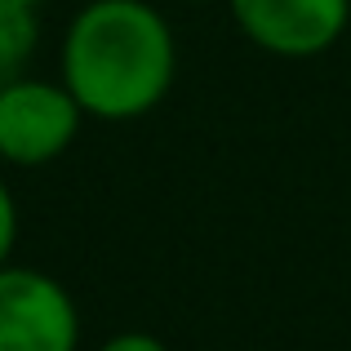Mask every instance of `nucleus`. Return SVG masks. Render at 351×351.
Segmentation results:
<instances>
[{
	"mask_svg": "<svg viewBox=\"0 0 351 351\" xmlns=\"http://www.w3.org/2000/svg\"><path fill=\"white\" fill-rule=\"evenodd\" d=\"M58 80L89 120H143L178 80V36L156 0H85L62 27Z\"/></svg>",
	"mask_w": 351,
	"mask_h": 351,
	"instance_id": "nucleus-1",
	"label": "nucleus"
},
{
	"mask_svg": "<svg viewBox=\"0 0 351 351\" xmlns=\"http://www.w3.org/2000/svg\"><path fill=\"white\" fill-rule=\"evenodd\" d=\"M85 112L58 76H18L0 89V160L14 169H40L71 152Z\"/></svg>",
	"mask_w": 351,
	"mask_h": 351,
	"instance_id": "nucleus-2",
	"label": "nucleus"
},
{
	"mask_svg": "<svg viewBox=\"0 0 351 351\" xmlns=\"http://www.w3.org/2000/svg\"><path fill=\"white\" fill-rule=\"evenodd\" d=\"M0 351H80V307L40 267H0Z\"/></svg>",
	"mask_w": 351,
	"mask_h": 351,
	"instance_id": "nucleus-3",
	"label": "nucleus"
},
{
	"mask_svg": "<svg viewBox=\"0 0 351 351\" xmlns=\"http://www.w3.org/2000/svg\"><path fill=\"white\" fill-rule=\"evenodd\" d=\"M236 32L271 58H316L343 40L351 0H223Z\"/></svg>",
	"mask_w": 351,
	"mask_h": 351,
	"instance_id": "nucleus-4",
	"label": "nucleus"
},
{
	"mask_svg": "<svg viewBox=\"0 0 351 351\" xmlns=\"http://www.w3.org/2000/svg\"><path fill=\"white\" fill-rule=\"evenodd\" d=\"M40 45V23L36 14H0V89L9 80L27 76Z\"/></svg>",
	"mask_w": 351,
	"mask_h": 351,
	"instance_id": "nucleus-5",
	"label": "nucleus"
},
{
	"mask_svg": "<svg viewBox=\"0 0 351 351\" xmlns=\"http://www.w3.org/2000/svg\"><path fill=\"white\" fill-rule=\"evenodd\" d=\"M14 249H18V200L9 182L0 178V267L14 263Z\"/></svg>",
	"mask_w": 351,
	"mask_h": 351,
	"instance_id": "nucleus-6",
	"label": "nucleus"
},
{
	"mask_svg": "<svg viewBox=\"0 0 351 351\" xmlns=\"http://www.w3.org/2000/svg\"><path fill=\"white\" fill-rule=\"evenodd\" d=\"M98 351H169V347L147 329H125V334H112L107 343H98Z\"/></svg>",
	"mask_w": 351,
	"mask_h": 351,
	"instance_id": "nucleus-7",
	"label": "nucleus"
},
{
	"mask_svg": "<svg viewBox=\"0 0 351 351\" xmlns=\"http://www.w3.org/2000/svg\"><path fill=\"white\" fill-rule=\"evenodd\" d=\"M40 0H0V14H36Z\"/></svg>",
	"mask_w": 351,
	"mask_h": 351,
	"instance_id": "nucleus-8",
	"label": "nucleus"
},
{
	"mask_svg": "<svg viewBox=\"0 0 351 351\" xmlns=\"http://www.w3.org/2000/svg\"><path fill=\"white\" fill-rule=\"evenodd\" d=\"M173 5H214V0H173Z\"/></svg>",
	"mask_w": 351,
	"mask_h": 351,
	"instance_id": "nucleus-9",
	"label": "nucleus"
}]
</instances>
